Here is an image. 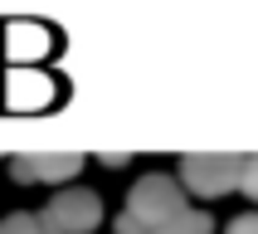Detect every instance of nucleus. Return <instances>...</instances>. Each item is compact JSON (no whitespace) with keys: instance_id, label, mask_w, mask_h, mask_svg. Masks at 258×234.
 Masks as SVG:
<instances>
[{"instance_id":"f257e3e1","label":"nucleus","mask_w":258,"mask_h":234,"mask_svg":"<svg viewBox=\"0 0 258 234\" xmlns=\"http://www.w3.org/2000/svg\"><path fill=\"white\" fill-rule=\"evenodd\" d=\"M185 210V190L175 186L171 176H142L137 186H132L127 195V215L137 219V224H146V229H161L166 219H175Z\"/></svg>"},{"instance_id":"f03ea898","label":"nucleus","mask_w":258,"mask_h":234,"mask_svg":"<svg viewBox=\"0 0 258 234\" xmlns=\"http://www.w3.org/2000/svg\"><path fill=\"white\" fill-rule=\"evenodd\" d=\"M98 219H102V200L93 190H58L49 200V210L39 215V229L44 234H88V229H98Z\"/></svg>"},{"instance_id":"7ed1b4c3","label":"nucleus","mask_w":258,"mask_h":234,"mask_svg":"<svg viewBox=\"0 0 258 234\" xmlns=\"http://www.w3.org/2000/svg\"><path fill=\"white\" fill-rule=\"evenodd\" d=\"M239 171H244L239 156H185L180 161V181L195 195H229V190H239Z\"/></svg>"},{"instance_id":"20e7f679","label":"nucleus","mask_w":258,"mask_h":234,"mask_svg":"<svg viewBox=\"0 0 258 234\" xmlns=\"http://www.w3.org/2000/svg\"><path fill=\"white\" fill-rule=\"evenodd\" d=\"M78 166H83L78 156H20L10 171L15 181H69Z\"/></svg>"},{"instance_id":"39448f33","label":"nucleus","mask_w":258,"mask_h":234,"mask_svg":"<svg viewBox=\"0 0 258 234\" xmlns=\"http://www.w3.org/2000/svg\"><path fill=\"white\" fill-rule=\"evenodd\" d=\"M215 224H210V215H200V210H180L175 219H166L161 229H151V234H210Z\"/></svg>"},{"instance_id":"423d86ee","label":"nucleus","mask_w":258,"mask_h":234,"mask_svg":"<svg viewBox=\"0 0 258 234\" xmlns=\"http://www.w3.org/2000/svg\"><path fill=\"white\" fill-rule=\"evenodd\" d=\"M0 234H44V229H39V215H25V210H15V215L0 219Z\"/></svg>"},{"instance_id":"0eeeda50","label":"nucleus","mask_w":258,"mask_h":234,"mask_svg":"<svg viewBox=\"0 0 258 234\" xmlns=\"http://www.w3.org/2000/svg\"><path fill=\"white\" fill-rule=\"evenodd\" d=\"M239 190H244L248 200H258V156L244 161V171H239Z\"/></svg>"},{"instance_id":"6e6552de","label":"nucleus","mask_w":258,"mask_h":234,"mask_svg":"<svg viewBox=\"0 0 258 234\" xmlns=\"http://www.w3.org/2000/svg\"><path fill=\"white\" fill-rule=\"evenodd\" d=\"M224 234H258V210H253V215H239Z\"/></svg>"},{"instance_id":"1a4fd4ad","label":"nucleus","mask_w":258,"mask_h":234,"mask_svg":"<svg viewBox=\"0 0 258 234\" xmlns=\"http://www.w3.org/2000/svg\"><path fill=\"white\" fill-rule=\"evenodd\" d=\"M117 234H151V229H146V224H137L132 215H122V219H117Z\"/></svg>"}]
</instances>
